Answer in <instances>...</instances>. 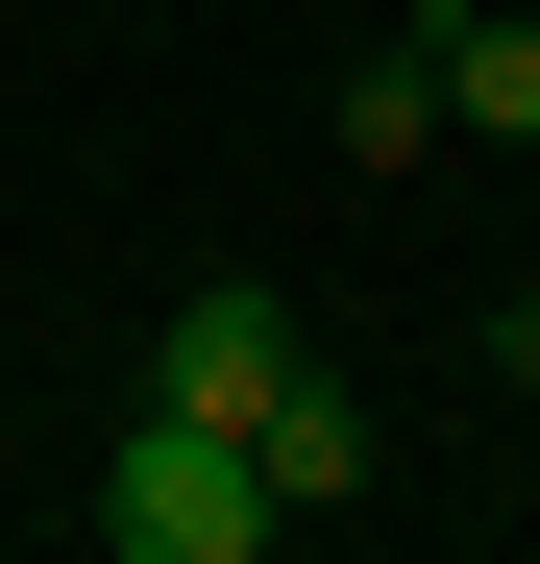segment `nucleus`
Listing matches in <instances>:
<instances>
[{"instance_id":"f257e3e1","label":"nucleus","mask_w":540,"mask_h":564,"mask_svg":"<svg viewBox=\"0 0 540 564\" xmlns=\"http://www.w3.org/2000/svg\"><path fill=\"white\" fill-rule=\"evenodd\" d=\"M99 564H270V466H246L222 417H148V442L99 466Z\"/></svg>"},{"instance_id":"f03ea898","label":"nucleus","mask_w":540,"mask_h":564,"mask_svg":"<svg viewBox=\"0 0 540 564\" xmlns=\"http://www.w3.org/2000/svg\"><path fill=\"white\" fill-rule=\"evenodd\" d=\"M295 393V295H246V270H197V295H172V344H148V417H270Z\"/></svg>"},{"instance_id":"7ed1b4c3","label":"nucleus","mask_w":540,"mask_h":564,"mask_svg":"<svg viewBox=\"0 0 540 564\" xmlns=\"http://www.w3.org/2000/svg\"><path fill=\"white\" fill-rule=\"evenodd\" d=\"M246 466H270V516H320V491H369V393H344V368L295 344V393L246 417Z\"/></svg>"},{"instance_id":"20e7f679","label":"nucleus","mask_w":540,"mask_h":564,"mask_svg":"<svg viewBox=\"0 0 540 564\" xmlns=\"http://www.w3.org/2000/svg\"><path fill=\"white\" fill-rule=\"evenodd\" d=\"M418 74H442V123L540 148V25H516V0H442V25H418Z\"/></svg>"},{"instance_id":"39448f33","label":"nucleus","mask_w":540,"mask_h":564,"mask_svg":"<svg viewBox=\"0 0 540 564\" xmlns=\"http://www.w3.org/2000/svg\"><path fill=\"white\" fill-rule=\"evenodd\" d=\"M418 148H442V74L369 50V74H344V172H418Z\"/></svg>"}]
</instances>
